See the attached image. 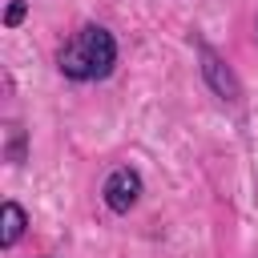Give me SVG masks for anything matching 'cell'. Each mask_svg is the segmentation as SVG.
<instances>
[{"label":"cell","mask_w":258,"mask_h":258,"mask_svg":"<svg viewBox=\"0 0 258 258\" xmlns=\"http://www.w3.org/2000/svg\"><path fill=\"white\" fill-rule=\"evenodd\" d=\"M117 64V40L105 24H81L60 48H56V69L64 81L93 85L105 81Z\"/></svg>","instance_id":"obj_1"},{"label":"cell","mask_w":258,"mask_h":258,"mask_svg":"<svg viewBox=\"0 0 258 258\" xmlns=\"http://www.w3.org/2000/svg\"><path fill=\"white\" fill-rule=\"evenodd\" d=\"M194 48H198V69H202V81L210 85V93L218 97V101H230V105H238L242 101V81L234 77V69H230V60L210 44V40H194Z\"/></svg>","instance_id":"obj_2"},{"label":"cell","mask_w":258,"mask_h":258,"mask_svg":"<svg viewBox=\"0 0 258 258\" xmlns=\"http://www.w3.org/2000/svg\"><path fill=\"white\" fill-rule=\"evenodd\" d=\"M141 194H145V181H141V173H137L133 165H117V169L105 177V185H101V202H105L113 214H129V210L141 202Z\"/></svg>","instance_id":"obj_3"},{"label":"cell","mask_w":258,"mask_h":258,"mask_svg":"<svg viewBox=\"0 0 258 258\" xmlns=\"http://www.w3.org/2000/svg\"><path fill=\"white\" fill-rule=\"evenodd\" d=\"M24 230H28V214H24V206L20 202H4L0 206V246L4 250H12L20 238H24Z\"/></svg>","instance_id":"obj_4"},{"label":"cell","mask_w":258,"mask_h":258,"mask_svg":"<svg viewBox=\"0 0 258 258\" xmlns=\"http://www.w3.org/2000/svg\"><path fill=\"white\" fill-rule=\"evenodd\" d=\"M8 161L12 165L24 161V129L20 125H8Z\"/></svg>","instance_id":"obj_5"},{"label":"cell","mask_w":258,"mask_h":258,"mask_svg":"<svg viewBox=\"0 0 258 258\" xmlns=\"http://www.w3.org/2000/svg\"><path fill=\"white\" fill-rule=\"evenodd\" d=\"M24 16H28V4H24V0H12V4H8V12H4V28H16Z\"/></svg>","instance_id":"obj_6"},{"label":"cell","mask_w":258,"mask_h":258,"mask_svg":"<svg viewBox=\"0 0 258 258\" xmlns=\"http://www.w3.org/2000/svg\"><path fill=\"white\" fill-rule=\"evenodd\" d=\"M254 44H258V28H254Z\"/></svg>","instance_id":"obj_7"}]
</instances>
